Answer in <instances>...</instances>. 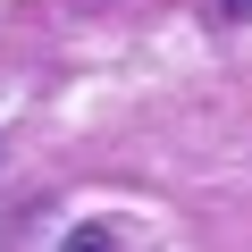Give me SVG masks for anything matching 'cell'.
Wrapping results in <instances>:
<instances>
[{
    "label": "cell",
    "mask_w": 252,
    "mask_h": 252,
    "mask_svg": "<svg viewBox=\"0 0 252 252\" xmlns=\"http://www.w3.org/2000/svg\"><path fill=\"white\" fill-rule=\"evenodd\" d=\"M235 17H252V0H235Z\"/></svg>",
    "instance_id": "7a4b0ae2"
},
{
    "label": "cell",
    "mask_w": 252,
    "mask_h": 252,
    "mask_svg": "<svg viewBox=\"0 0 252 252\" xmlns=\"http://www.w3.org/2000/svg\"><path fill=\"white\" fill-rule=\"evenodd\" d=\"M59 252H118V244H109V227H76V235H67Z\"/></svg>",
    "instance_id": "6da1fadb"
}]
</instances>
